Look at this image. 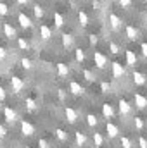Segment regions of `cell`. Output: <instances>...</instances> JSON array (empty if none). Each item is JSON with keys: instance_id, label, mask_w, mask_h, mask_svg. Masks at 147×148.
I'll return each instance as SVG.
<instances>
[{"instance_id": "9", "label": "cell", "mask_w": 147, "mask_h": 148, "mask_svg": "<svg viewBox=\"0 0 147 148\" xmlns=\"http://www.w3.org/2000/svg\"><path fill=\"white\" fill-rule=\"evenodd\" d=\"M109 24H111V28H112L114 31H118V29L121 28L123 21H121L119 16H116V14H109Z\"/></svg>"}, {"instance_id": "34", "label": "cell", "mask_w": 147, "mask_h": 148, "mask_svg": "<svg viewBox=\"0 0 147 148\" xmlns=\"http://www.w3.org/2000/svg\"><path fill=\"white\" fill-rule=\"evenodd\" d=\"M21 66H23L24 69H31V67H33L31 60H30V59H26V57H24V59H21Z\"/></svg>"}, {"instance_id": "35", "label": "cell", "mask_w": 147, "mask_h": 148, "mask_svg": "<svg viewBox=\"0 0 147 148\" xmlns=\"http://www.w3.org/2000/svg\"><path fill=\"white\" fill-rule=\"evenodd\" d=\"M26 107H28L30 110H35V109H37V102H35L33 98H26Z\"/></svg>"}, {"instance_id": "10", "label": "cell", "mask_w": 147, "mask_h": 148, "mask_svg": "<svg viewBox=\"0 0 147 148\" xmlns=\"http://www.w3.org/2000/svg\"><path fill=\"white\" fill-rule=\"evenodd\" d=\"M64 115H66L68 122H71V124H74L78 121V112L74 110V109H71V107H66L64 109Z\"/></svg>"}, {"instance_id": "13", "label": "cell", "mask_w": 147, "mask_h": 148, "mask_svg": "<svg viewBox=\"0 0 147 148\" xmlns=\"http://www.w3.org/2000/svg\"><path fill=\"white\" fill-rule=\"evenodd\" d=\"M69 91H71L73 95L78 97V95H83V91H85V90H83V86H81L78 81H71V83H69Z\"/></svg>"}, {"instance_id": "45", "label": "cell", "mask_w": 147, "mask_h": 148, "mask_svg": "<svg viewBox=\"0 0 147 148\" xmlns=\"http://www.w3.org/2000/svg\"><path fill=\"white\" fill-rule=\"evenodd\" d=\"M3 100H5V90L0 86V102H3Z\"/></svg>"}, {"instance_id": "37", "label": "cell", "mask_w": 147, "mask_h": 148, "mask_svg": "<svg viewBox=\"0 0 147 148\" xmlns=\"http://www.w3.org/2000/svg\"><path fill=\"white\" fill-rule=\"evenodd\" d=\"M7 14H9V7H7V3L0 2V16H7Z\"/></svg>"}, {"instance_id": "47", "label": "cell", "mask_w": 147, "mask_h": 148, "mask_svg": "<svg viewBox=\"0 0 147 148\" xmlns=\"http://www.w3.org/2000/svg\"><path fill=\"white\" fill-rule=\"evenodd\" d=\"M28 2H30V0H17V3H21V5H26Z\"/></svg>"}, {"instance_id": "42", "label": "cell", "mask_w": 147, "mask_h": 148, "mask_svg": "<svg viewBox=\"0 0 147 148\" xmlns=\"http://www.w3.org/2000/svg\"><path fill=\"white\" fill-rule=\"evenodd\" d=\"M7 57V52H5V48L3 47H0V60H3Z\"/></svg>"}, {"instance_id": "23", "label": "cell", "mask_w": 147, "mask_h": 148, "mask_svg": "<svg viewBox=\"0 0 147 148\" xmlns=\"http://www.w3.org/2000/svg\"><path fill=\"white\" fill-rule=\"evenodd\" d=\"M97 124H99V119L94 114H88L87 115V126L88 127H97Z\"/></svg>"}, {"instance_id": "33", "label": "cell", "mask_w": 147, "mask_h": 148, "mask_svg": "<svg viewBox=\"0 0 147 148\" xmlns=\"http://www.w3.org/2000/svg\"><path fill=\"white\" fill-rule=\"evenodd\" d=\"M33 12H35V17H37V19H42V17H43V9H42L40 5H35V7H33Z\"/></svg>"}, {"instance_id": "4", "label": "cell", "mask_w": 147, "mask_h": 148, "mask_svg": "<svg viewBox=\"0 0 147 148\" xmlns=\"http://www.w3.org/2000/svg\"><path fill=\"white\" fill-rule=\"evenodd\" d=\"M3 117H5V121L9 124H14L17 121V114H16L14 109H10V107H3Z\"/></svg>"}, {"instance_id": "31", "label": "cell", "mask_w": 147, "mask_h": 148, "mask_svg": "<svg viewBox=\"0 0 147 148\" xmlns=\"http://www.w3.org/2000/svg\"><path fill=\"white\" fill-rule=\"evenodd\" d=\"M83 76H85L87 81H95V74L92 73L90 69H83Z\"/></svg>"}, {"instance_id": "1", "label": "cell", "mask_w": 147, "mask_h": 148, "mask_svg": "<svg viewBox=\"0 0 147 148\" xmlns=\"http://www.w3.org/2000/svg\"><path fill=\"white\" fill-rule=\"evenodd\" d=\"M10 86H12V91L14 93H21L24 90V81L21 77H17V76H12L10 77Z\"/></svg>"}, {"instance_id": "16", "label": "cell", "mask_w": 147, "mask_h": 148, "mask_svg": "<svg viewBox=\"0 0 147 148\" xmlns=\"http://www.w3.org/2000/svg\"><path fill=\"white\" fill-rule=\"evenodd\" d=\"M132 77H133V83L139 84V86H140V84H146V81H147V76L142 74V73H139V71H133Z\"/></svg>"}, {"instance_id": "18", "label": "cell", "mask_w": 147, "mask_h": 148, "mask_svg": "<svg viewBox=\"0 0 147 148\" xmlns=\"http://www.w3.org/2000/svg\"><path fill=\"white\" fill-rule=\"evenodd\" d=\"M3 35L9 38V40L16 38V29H14V26L9 24V23H5V24H3Z\"/></svg>"}, {"instance_id": "24", "label": "cell", "mask_w": 147, "mask_h": 148, "mask_svg": "<svg viewBox=\"0 0 147 148\" xmlns=\"http://www.w3.org/2000/svg\"><path fill=\"white\" fill-rule=\"evenodd\" d=\"M54 134H55V138H57L59 141H62V143H64V141H68V133H66L64 129H55V133H54Z\"/></svg>"}, {"instance_id": "36", "label": "cell", "mask_w": 147, "mask_h": 148, "mask_svg": "<svg viewBox=\"0 0 147 148\" xmlns=\"http://www.w3.org/2000/svg\"><path fill=\"white\" fill-rule=\"evenodd\" d=\"M109 90H111V84L107 81H102V83H101V91H102V93H109Z\"/></svg>"}, {"instance_id": "27", "label": "cell", "mask_w": 147, "mask_h": 148, "mask_svg": "<svg viewBox=\"0 0 147 148\" xmlns=\"http://www.w3.org/2000/svg\"><path fill=\"white\" fill-rule=\"evenodd\" d=\"M119 143H121L123 148H133V141H132L128 136H121V138H119Z\"/></svg>"}, {"instance_id": "7", "label": "cell", "mask_w": 147, "mask_h": 148, "mask_svg": "<svg viewBox=\"0 0 147 148\" xmlns=\"http://www.w3.org/2000/svg\"><path fill=\"white\" fill-rule=\"evenodd\" d=\"M112 76L116 79H121L125 76V67H123L121 62H112Z\"/></svg>"}, {"instance_id": "39", "label": "cell", "mask_w": 147, "mask_h": 148, "mask_svg": "<svg viewBox=\"0 0 147 148\" xmlns=\"http://www.w3.org/2000/svg\"><path fill=\"white\" fill-rule=\"evenodd\" d=\"M139 147L140 148H147V138H144V136L139 138Z\"/></svg>"}, {"instance_id": "8", "label": "cell", "mask_w": 147, "mask_h": 148, "mask_svg": "<svg viewBox=\"0 0 147 148\" xmlns=\"http://www.w3.org/2000/svg\"><path fill=\"white\" fill-rule=\"evenodd\" d=\"M17 21H19V24H21V28H31L33 26V23H31V19L24 14V12H19V16H17Z\"/></svg>"}, {"instance_id": "26", "label": "cell", "mask_w": 147, "mask_h": 148, "mask_svg": "<svg viewBox=\"0 0 147 148\" xmlns=\"http://www.w3.org/2000/svg\"><path fill=\"white\" fill-rule=\"evenodd\" d=\"M74 59H76V62L83 64V62H85V52H83L81 48H76V50H74Z\"/></svg>"}, {"instance_id": "25", "label": "cell", "mask_w": 147, "mask_h": 148, "mask_svg": "<svg viewBox=\"0 0 147 148\" xmlns=\"http://www.w3.org/2000/svg\"><path fill=\"white\" fill-rule=\"evenodd\" d=\"M54 23H55V28H62L64 26V17L59 12H54Z\"/></svg>"}, {"instance_id": "22", "label": "cell", "mask_w": 147, "mask_h": 148, "mask_svg": "<svg viewBox=\"0 0 147 148\" xmlns=\"http://www.w3.org/2000/svg\"><path fill=\"white\" fill-rule=\"evenodd\" d=\"M57 74H59L61 77L68 76V74H69V67H68L64 62H59V64H57Z\"/></svg>"}, {"instance_id": "21", "label": "cell", "mask_w": 147, "mask_h": 148, "mask_svg": "<svg viewBox=\"0 0 147 148\" xmlns=\"http://www.w3.org/2000/svg\"><path fill=\"white\" fill-rule=\"evenodd\" d=\"M92 138H94V145H95V148H102V145H104V136H102L101 133L95 131Z\"/></svg>"}, {"instance_id": "14", "label": "cell", "mask_w": 147, "mask_h": 148, "mask_svg": "<svg viewBox=\"0 0 147 148\" xmlns=\"http://www.w3.org/2000/svg\"><path fill=\"white\" fill-rule=\"evenodd\" d=\"M126 64L130 66V67H135L137 66V53L133 52V50H126Z\"/></svg>"}, {"instance_id": "41", "label": "cell", "mask_w": 147, "mask_h": 148, "mask_svg": "<svg viewBox=\"0 0 147 148\" xmlns=\"http://www.w3.org/2000/svg\"><path fill=\"white\" fill-rule=\"evenodd\" d=\"M118 2H119L121 7H130L132 5V0H118Z\"/></svg>"}, {"instance_id": "40", "label": "cell", "mask_w": 147, "mask_h": 148, "mask_svg": "<svg viewBox=\"0 0 147 148\" xmlns=\"http://www.w3.org/2000/svg\"><path fill=\"white\" fill-rule=\"evenodd\" d=\"M88 40H90V45H92V47L99 43V38L95 36V35H90V38H88Z\"/></svg>"}, {"instance_id": "3", "label": "cell", "mask_w": 147, "mask_h": 148, "mask_svg": "<svg viewBox=\"0 0 147 148\" xmlns=\"http://www.w3.org/2000/svg\"><path fill=\"white\" fill-rule=\"evenodd\" d=\"M21 133L24 136H33L35 134V126L28 121H21Z\"/></svg>"}, {"instance_id": "12", "label": "cell", "mask_w": 147, "mask_h": 148, "mask_svg": "<svg viewBox=\"0 0 147 148\" xmlns=\"http://www.w3.org/2000/svg\"><path fill=\"white\" fill-rule=\"evenodd\" d=\"M125 33H126V36H128V40H132V41H135V40L139 38V29H137L135 26H132V24H128V26H126Z\"/></svg>"}, {"instance_id": "32", "label": "cell", "mask_w": 147, "mask_h": 148, "mask_svg": "<svg viewBox=\"0 0 147 148\" xmlns=\"http://www.w3.org/2000/svg\"><path fill=\"white\" fill-rule=\"evenodd\" d=\"M17 47H19L21 50H28V47H30V43H28V41H26L24 38H19V40H17Z\"/></svg>"}, {"instance_id": "46", "label": "cell", "mask_w": 147, "mask_h": 148, "mask_svg": "<svg viewBox=\"0 0 147 148\" xmlns=\"http://www.w3.org/2000/svg\"><path fill=\"white\" fill-rule=\"evenodd\" d=\"M5 134H7V131H5V127H3V126L0 124V140H2V138H3Z\"/></svg>"}, {"instance_id": "30", "label": "cell", "mask_w": 147, "mask_h": 148, "mask_svg": "<svg viewBox=\"0 0 147 148\" xmlns=\"http://www.w3.org/2000/svg\"><path fill=\"white\" fill-rule=\"evenodd\" d=\"M109 50H111V53H119L121 52V48H119V45L118 43H114V41H109Z\"/></svg>"}, {"instance_id": "19", "label": "cell", "mask_w": 147, "mask_h": 148, "mask_svg": "<svg viewBox=\"0 0 147 148\" xmlns=\"http://www.w3.org/2000/svg\"><path fill=\"white\" fill-rule=\"evenodd\" d=\"M61 41H62V47H64V48H69V47H73L74 40L69 33H62V35H61Z\"/></svg>"}, {"instance_id": "44", "label": "cell", "mask_w": 147, "mask_h": 148, "mask_svg": "<svg viewBox=\"0 0 147 148\" xmlns=\"http://www.w3.org/2000/svg\"><path fill=\"white\" fill-rule=\"evenodd\" d=\"M57 95H59V98H61V100H66V93H64V90H59V91H57Z\"/></svg>"}, {"instance_id": "15", "label": "cell", "mask_w": 147, "mask_h": 148, "mask_svg": "<svg viewBox=\"0 0 147 148\" xmlns=\"http://www.w3.org/2000/svg\"><path fill=\"white\" fill-rule=\"evenodd\" d=\"M118 105H119V114H121V115H128V114L132 112V105H130L126 100H123V98L119 100Z\"/></svg>"}, {"instance_id": "17", "label": "cell", "mask_w": 147, "mask_h": 148, "mask_svg": "<svg viewBox=\"0 0 147 148\" xmlns=\"http://www.w3.org/2000/svg\"><path fill=\"white\" fill-rule=\"evenodd\" d=\"M102 115L106 119H112L114 117V109L111 103H102Z\"/></svg>"}, {"instance_id": "2", "label": "cell", "mask_w": 147, "mask_h": 148, "mask_svg": "<svg viewBox=\"0 0 147 148\" xmlns=\"http://www.w3.org/2000/svg\"><path fill=\"white\" fill-rule=\"evenodd\" d=\"M94 62H95V66H97L99 69H104V67L107 66V57H106L104 53H101V52H95V53H94Z\"/></svg>"}, {"instance_id": "11", "label": "cell", "mask_w": 147, "mask_h": 148, "mask_svg": "<svg viewBox=\"0 0 147 148\" xmlns=\"http://www.w3.org/2000/svg\"><path fill=\"white\" fill-rule=\"evenodd\" d=\"M74 143H76V147H85L87 145V134L81 131H76L74 133Z\"/></svg>"}, {"instance_id": "28", "label": "cell", "mask_w": 147, "mask_h": 148, "mask_svg": "<svg viewBox=\"0 0 147 148\" xmlns=\"http://www.w3.org/2000/svg\"><path fill=\"white\" fill-rule=\"evenodd\" d=\"M133 126H135L137 131H142L144 126H146V124H144V119H142V117H135V119H133Z\"/></svg>"}, {"instance_id": "20", "label": "cell", "mask_w": 147, "mask_h": 148, "mask_svg": "<svg viewBox=\"0 0 147 148\" xmlns=\"http://www.w3.org/2000/svg\"><path fill=\"white\" fill-rule=\"evenodd\" d=\"M40 36H42V40H49V38L52 36V29L47 24H42L40 26Z\"/></svg>"}, {"instance_id": "43", "label": "cell", "mask_w": 147, "mask_h": 148, "mask_svg": "<svg viewBox=\"0 0 147 148\" xmlns=\"http://www.w3.org/2000/svg\"><path fill=\"white\" fill-rule=\"evenodd\" d=\"M140 50H142V55L147 57V43H142V45H140Z\"/></svg>"}, {"instance_id": "38", "label": "cell", "mask_w": 147, "mask_h": 148, "mask_svg": "<svg viewBox=\"0 0 147 148\" xmlns=\"http://www.w3.org/2000/svg\"><path fill=\"white\" fill-rule=\"evenodd\" d=\"M38 148H50V143H49L47 140L40 138V140H38Z\"/></svg>"}, {"instance_id": "29", "label": "cell", "mask_w": 147, "mask_h": 148, "mask_svg": "<svg viewBox=\"0 0 147 148\" xmlns=\"http://www.w3.org/2000/svg\"><path fill=\"white\" fill-rule=\"evenodd\" d=\"M78 19H80V24H81V26H87V24H88V16H87V12L80 10V14H78Z\"/></svg>"}, {"instance_id": "6", "label": "cell", "mask_w": 147, "mask_h": 148, "mask_svg": "<svg viewBox=\"0 0 147 148\" xmlns=\"http://www.w3.org/2000/svg\"><path fill=\"white\" fill-rule=\"evenodd\" d=\"M133 102H135V107H137V109H140V110L147 109V98L144 97V95H140V93H135V97H133Z\"/></svg>"}, {"instance_id": "5", "label": "cell", "mask_w": 147, "mask_h": 148, "mask_svg": "<svg viewBox=\"0 0 147 148\" xmlns=\"http://www.w3.org/2000/svg\"><path fill=\"white\" fill-rule=\"evenodd\" d=\"M106 133H107V136H109L111 140H112V138H118V136H119V127H118L114 122H107V124H106Z\"/></svg>"}]
</instances>
